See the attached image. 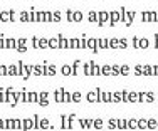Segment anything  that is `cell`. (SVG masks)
Here are the masks:
<instances>
[{"instance_id":"2e32d148","label":"cell","mask_w":158,"mask_h":131,"mask_svg":"<svg viewBox=\"0 0 158 131\" xmlns=\"http://www.w3.org/2000/svg\"><path fill=\"white\" fill-rule=\"evenodd\" d=\"M138 103H145V91L138 92Z\"/></svg>"},{"instance_id":"4fadbf2b","label":"cell","mask_w":158,"mask_h":131,"mask_svg":"<svg viewBox=\"0 0 158 131\" xmlns=\"http://www.w3.org/2000/svg\"><path fill=\"white\" fill-rule=\"evenodd\" d=\"M133 71H135V74H136V76H143V66H135L133 67Z\"/></svg>"},{"instance_id":"e0dca14e","label":"cell","mask_w":158,"mask_h":131,"mask_svg":"<svg viewBox=\"0 0 158 131\" xmlns=\"http://www.w3.org/2000/svg\"><path fill=\"white\" fill-rule=\"evenodd\" d=\"M111 72L114 74V76H118L119 74V66H111Z\"/></svg>"},{"instance_id":"d6986e66","label":"cell","mask_w":158,"mask_h":131,"mask_svg":"<svg viewBox=\"0 0 158 131\" xmlns=\"http://www.w3.org/2000/svg\"><path fill=\"white\" fill-rule=\"evenodd\" d=\"M111 99H113V101H116V103H118V101H121V94H119V92H114V96H113Z\"/></svg>"},{"instance_id":"9a60e30c","label":"cell","mask_w":158,"mask_h":131,"mask_svg":"<svg viewBox=\"0 0 158 131\" xmlns=\"http://www.w3.org/2000/svg\"><path fill=\"white\" fill-rule=\"evenodd\" d=\"M128 92H130V91H126V89L119 91V94H121V101H125V103H126V99H128Z\"/></svg>"},{"instance_id":"30bf717a","label":"cell","mask_w":158,"mask_h":131,"mask_svg":"<svg viewBox=\"0 0 158 131\" xmlns=\"http://www.w3.org/2000/svg\"><path fill=\"white\" fill-rule=\"evenodd\" d=\"M130 71H131V67L130 66H119V74H123V76H126V74H130Z\"/></svg>"},{"instance_id":"5b68a950","label":"cell","mask_w":158,"mask_h":131,"mask_svg":"<svg viewBox=\"0 0 158 131\" xmlns=\"http://www.w3.org/2000/svg\"><path fill=\"white\" fill-rule=\"evenodd\" d=\"M155 94L153 92H150V91H145V103H150V104H153L155 103Z\"/></svg>"},{"instance_id":"8992f818","label":"cell","mask_w":158,"mask_h":131,"mask_svg":"<svg viewBox=\"0 0 158 131\" xmlns=\"http://www.w3.org/2000/svg\"><path fill=\"white\" fill-rule=\"evenodd\" d=\"M146 129H156V119L155 118L146 119Z\"/></svg>"},{"instance_id":"4316f807","label":"cell","mask_w":158,"mask_h":131,"mask_svg":"<svg viewBox=\"0 0 158 131\" xmlns=\"http://www.w3.org/2000/svg\"><path fill=\"white\" fill-rule=\"evenodd\" d=\"M156 17H158V14H156Z\"/></svg>"},{"instance_id":"7c38bea8","label":"cell","mask_w":158,"mask_h":131,"mask_svg":"<svg viewBox=\"0 0 158 131\" xmlns=\"http://www.w3.org/2000/svg\"><path fill=\"white\" fill-rule=\"evenodd\" d=\"M116 22H119V12H113L111 14V25L116 24Z\"/></svg>"},{"instance_id":"603a6c76","label":"cell","mask_w":158,"mask_h":131,"mask_svg":"<svg viewBox=\"0 0 158 131\" xmlns=\"http://www.w3.org/2000/svg\"><path fill=\"white\" fill-rule=\"evenodd\" d=\"M94 125L98 126V128H101V126H103V121H101V119H98V121L94 123Z\"/></svg>"},{"instance_id":"484cf974","label":"cell","mask_w":158,"mask_h":131,"mask_svg":"<svg viewBox=\"0 0 158 131\" xmlns=\"http://www.w3.org/2000/svg\"><path fill=\"white\" fill-rule=\"evenodd\" d=\"M156 129H158V119H156Z\"/></svg>"},{"instance_id":"7a4b0ae2","label":"cell","mask_w":158,"mask_h":131,"mask_svg":"<svg viewBox=\"0 0 158 131\" xmlns=\"http://www.w3.org/2000/svg\"><path fill=\"white\" fill-rule=\"evenodd\" d=\"M150 47V40L145 39V37H140V40H138V49L140 51H145Z\"/></svg>"},{"instance_id":"5bb4252c","label":"cell","mask_w":158,"mask_h":131,"mask_svg":"<svg viewBox=\"0 0 158 131\" xmlns=\"http://www.w3.org/2000/svg\"><path fill=\"white\" fill-rule=\"evenodd\" d=\"M118 47L126 49V47H128V40H126V39H118Z\"/></svg>"},{"instance_id":"ba28073f","label":"cell","mask_w":158,"mask_h":131,"mask_svg":"<svg viewBox=\"0 0 158 131\" xmlns=\"http://www.w3.org/2000/svg\"><path fill=\"white\" fill-rule=\"evenodd\" d=\"M135 15H136L135 12H126V14H125V17H126V20H125V25H131V22H133Z\"/></svg>"},{"instance_id":"52a82bcc","label":"cell","mask_w":158,"mask_h":131,"mask_svg":"<svg viewBox=\"0 0 158 131\" xmlns=\"http://www.w3.org/2000/svg\"><path fill=\"white\" fill-rule=\"evenodd\" d=\"M136 125H138V119H135V118H131V119L126 121V128L128 129H136Z\"/></svg>"},{"instance_id":"277c9868","label":"cell","mask_w":158,"mask_h":131,"mask_svg":"<svg viewBox=\"0 0 158 131\" xmlns=\"http://www.w3.org/2000/svg\"><path fill=\"white\" fill-rule=\"evenodd\" d=\"M143 76H146V77L153 76V66H150V64L143 66Z\"/></svg>"},{"instance_id":"3957f363","label":"cell","mask_w":158,"mask_h":131,"mask_svg":"<svg viewBox=\"0 0 158 131\" xmlns=\"http://www.w3.org/2000/svg\"><path fill=\"white\" fill-rule=\"evenodd\" d=\"M126 103H138V92H136V91L128 92V99H126Z\"/></svg>"},{"instance_id":"ac0fdd59","label":"cell","mask_w":158,"mask_h":131,"mask_svg":"<svg viewBox=\"0 0 158 131\" xmlns=\"http://www.w3.org/2000/svg\"><path fill=\"white\" fill-rule=\"evenodd\" d=\"M138 40H140V37L135 35V37H133V47H135V49H138Z\"/></svg>"},{"instance_id":"d4e9b609","label":"cell","mask_w":158,"mask_h":131,"mask_svg":"<svg viewBox=\"0 0 158 131\" xmlns=\"http://www.w3.org/2000/svg\"><path fill=\"white\" fill-rule=\"evenodd\" d=\"M155 49H158V34H155Z\"/></svg>"},{"instance_id":"44dd1931","label":"cell","mask_w":158,"mask_h":131,"mask_svg":"<svg viewBox=\"0 0 158 131\" xmlns=\"http://www.w3.org/2000/svg\"><path fill=\"white\" fill-rule=\"evenodd\" d=\"M111 47H118V39H111Z\"/></svg>"},{"instance_id":"ffe728a7","label":"cell","mask_w":158,"mask_h":131,"mask_svg":"<svg viewBox=\"0 0 158 131\" xmlns=\"http://www.w3.org/2000/svg\"><path fill=\"white\" fill-rule=\"evenodd\" d=\"M110 72H111V67L110 66H104L103 67V74H110Z\"/></svg>"},{"instance_id":"cb8c5ba5","label":"cell","mask_w":158,"mask_h":131,"mask_svg":"<svg viewBox=\"0 0 158 131\" xmlns=\"http://www.w3.org/2000/svg\"><path fill=\"white\" fill-rule=\"evenodd\" d=\"M101 20H108V14H101Z\"/></svg>"},{"instance_id":"6da1fadb","label":"cell","mask_w":158,"mask_h":131,"mask_svg":"<svg viewBox=\"0 0 158 131\" xmlns=\"http://www.w3.org/2000/svg\"><path fill=\"white\" fill-rule=\"evenodd\" d=\"M158 12H152V10H145L141 12V20L145 24H150V22H158V17H156Z\"/></svg>"},{"instance_id":"7402d4cb","label":"cell","mask_w":158,"mask_h":131,"mask_svg":"<svg viewBox=\"0 0 158 131\" xmlns=\"http://www.w3.org/2000/svg\"><path fill=\"white\" fill-rule=\"evenodd\" d=\"M110 128H116V119H110Z\"/></svg>"},{"instance_id":"8fae6325","label":"cell","mask_w":158,"mask_h":131,"mask_svg":"<svg viewBox=\"0 0 158 131\" xmlns=\"http://www.w3.org/2000/svg\"><path fill=\"white\" fill-rule=\"evenodd\" d=\"M116 128L118 129H126V121L125 119H116Z\"/></svg>"},{"instance_id":"9c48e42d","label":"cell","mask_w":158,"mask_h":131,"mask_svg":"<svg viewBox=\"0 0 158 131\" xmlns=\"http://www.w3.org/2000/svg\"><path fill=\"white\" fill-rule=\"evenodd\" d=\"M136 128L138 129H146V118H140V119H138Z\"/></svg>"}]
</instances>
